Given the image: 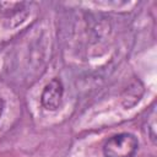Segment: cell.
<instances>
[{
    "label": "cell",
    "mask_w": 157,
    "mask_h": 157,
    "mask_svg": "<svg viewBox=\"0 0 157 157\" xmlns=\"http://www.w3.org/2000/svg\"><path fill=\"white\" fill-rule=\"evenodd\" d=\"M64 86L59 77H53L43 88L40 94V103L45 110H56L63 101Z\"/></svg>",
    "instance_id": "cell-2"
},
{
    "label": "cell",
    "mask_w": 157,
    "mask_h": 157,
    "mask_svg": "<svg viewBox=\"0 0 157 157\" xmlns=\"http://www.w3.org/2000/svg\"><path fill=\"white\" fill-rule=\"evenodd\" d=\"M4 108H5V102H4V99L0 97V118H1V115H2Z\"/></svg>",
    "instance_id": "cell-4"
},
{
    "label": "cell",
    "mask_w": 157,
    "mask_h": 157,
    "mask_svg": "<svg viewBox=\"0 0 157 157\" xmlns=\"http://www.w3.org/2000/svg\"><path fill=\"white\" fill-rule=\"evenodd\" d=\"M142 93H144V86H142V83L139 80L132 81L128 86V88L124 91V93L121 96V104L124 105L125 109H129V108L134 107L140 101Z\"/></svg>",
    "instance_id": "cell-3"
},
{
    "label": "cell",
    "mask_w": 157,
    "mask_h": 157,
    "mask_svg": "<svg viewBox=\"0 0 157 157\" xmlns=\"http://www.w3.org/2000/svg\"><path fill=\"white\" fill-rule=\"evenodd\" d=\"M139 148V140L131 132H119L110 136L103 145L104 157H134Z\"/></svg>",
    "instance_id": "cell-1"
}]
</instances>
